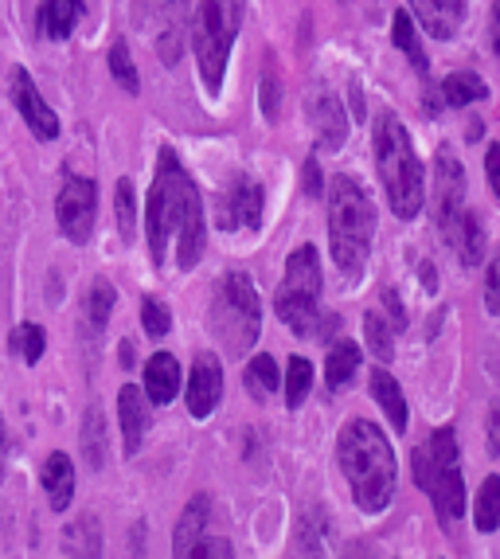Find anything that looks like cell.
I'll use <instances>...</instances> for the list:
<instances>
[{
    "instance_id": "ab89813d",
    "label": "cell",
    "mask_w": 500,
    "mask_h": 559,
    "mask_svg": "<svg viewBox=\"0 0 500 559\" xmlns=\"http://www.w3.org/2000/svg\"><path fill=\"white\" fill-rule=\"evenodd\" d=\"M485 173H489V188L500 197V145H489L485 153Z\"/></svg>"
},
{
    "instance_id": "ffe728a7",
    "label": "cell",
    "mask_w": 500,
    "mask_h": 559,
    "mask_svg": "<svg viewBox=\"0 0 500 559\" xmlns=\"http://www.w3.org/2000/svg\"><path fill=\"white\" fill-rule=\"evenodd\" d=\"M445 242L457 251L462 266H481L485 262V227L473 207H465V212L457 215V224L445 231Z\"/></svg>"
},
{
    "instance_id": "f1b7e54d",
    "label": "cell",
    "mask_w": 500,
    "mask_h": 559,
    "mask_svg": "<svg viewBox=\"0 0 500 559\" xmlns=\"http://www.w3.org/2000/svg\"><path fill=\"white\" fill-rule=\"evenodd\" d=\"M309 388H313V364L306 360V356H289L286 364V407L297 411L301 403H306Z\"/></svg>"
},
{
    "instance_id": "2e32d148",
    "label": "cell",
    "mask_w": 500,
    "mask_h": 559,
    "mask_svg": "<svg viewBox=\"0 0 500 559\" xmlns=\"http://www.w3.org/2000/svg\"><path fill=\"white\" fill-rule=\"evenodd\" d=\"M153 403L145 400V392H141L138 383H126L118 392V419H121V447H126V454H138L141 442H145L148 435V423H153Z\"/></svg>"
},
{
    "instance_id": "44dd1931",
    "label": "cell",
    "mask_w": 500,
    "mask_h": 559,
    "mask_svg": "<svg viewBox=\"0 0 500 559\" xmlns=\"http://www.w3.org/2000/svg\"><path fill=\"white\" fill-rule=\"evenodd\" d=\"M371 400L380 403L383 415H388L398 435H407L410 411H407V400H403V388H398V380L388 368H371Z\"/></svg>"
},
{
    "instance_id": "7a4b0ae2",
    "label": "cell",
    "mask_w": 500,
    "mask_h": 559,
    "mask_svg": "<svg viewBox=\"0 0 500 559\" xmlns=\"http://www.w3.org/2000/svg\"><path fill=\"white\" fill-rule=\"evenodd\" d=\"M336 457L353 485L356 504L364 513H383L395 493V450H391L388 435L368 419L344 423L341 439H336Z\"/></svg>"
},
{
    "instance_id": "d6a6232c",
    "label": "cell",
    "mask_w": 500,
    "mask_h": 559,
    "mask_svg": "<svg viewBox=\"0 0 500 559\" xmlns=\"http://www.w3.org/2000/svg\"><path fill=\"white\" fill-rule=\"evenodd\" d=\"M114 298H118V294H114V286L106 278L91 282V294H86V321L94 325V333L106 329V321H110Z\"/></svg>"
},
{
    "instance_id": "d590c367",
    "label": "cell",
    "mask_w": 500,
    "mask_h": 559,
    "mask_svg": "<svg viewBox=\"0 0 500 559\" xmlns=\"http://www.w3.org/2000/svg\"><path fill=\"white\" fill-rule=\"evenodd\" d=\"M12 345L20 348V356L28 364H39V356H44V348H47V333L39 325H20L16 336H12Z\"/></svg>"
},
{
    "instance_id": "484cf974",
    "label": "cell",
    "mask_w": 500,
    "mask_h": 559,
    "mask_svg": "<svg viewBox=\"0 0 500 559\" xmlns=\"http://www.w3.org/2000/svg\"><path fill=\"white\" fill-rule=\"evenodd\" d=\"M391 39H395L398 51L410 59V67H415L418 75L427 79L430 59H427V51H422V39H418V32H415V20H410L407 12H395V20H391Z\"/></svg>"
},
{
    "instance_id": "8992f818",
    "label": "cell",
    "mask_w": 500,
    "mask_h": 559,
    "mask_svg": "<svg viewBox=\"0 0 500 559\" xmlns=\"http://www.w3.org/2000/svg\"><path fill=\"white\" fill-rule=\"evenodd\" d=\"M410 466H415V481L418 489L434 501L438 516L445 524L457 521L465 513V481H462V466H457V435L454 427L434 430L427 439V447H418L410 454Z\"/></svg>"
},
{
    "instance_id": "7bdbcfd3",
    "label": "cell",
    "mask_w": 500,
    "mask_h": 559,
    "mask_svg": "<svg viewBox=\"0 0 500 559\" xmlns=\"http://www.w3.org/2000/svg\"><path fill=\"white\" fill-rule=\"evenodd\" d=\"M0 477H4V419H0Z\"/></svg>"
},
{
    "instance_id": "60d3db41",
    "label": "cell",
    "mask_w": 500,
    "mask_h": 559,
    "mask_svg": "<svg viewBox=\"0 0 500 559\" xmlns=\"http://www.w3.org/2000/svg\"><path fill=\"white\" fill-rule=\"evenodd\" d=\"M306 192L309 197H324V188H321V168H317V160L309 157L306 165Z\"/></svg>"
},
{
    "instance_id": "4fadbf2b",
    "label": "cell",
    "mask_w": 500,
    "mask_h": 559,
    "mask_svg": "<svg viewBox=\"0 0 500 559\" xmlns=\"http://www.w3.org/2000/svg\"><path fill=\"white\" fill-rule=\"evenodd\" d=\"M207 524H212V501L200 493V497H192L188 509L180 513L172 551H177V556H231V544L207 540Z\"/></svg>"
},
{
    "instance_id": "e0dca14e",
    "label": "cell",
    "mask_w": 500,
    "mask_h": 559,
    "mask_svg": "<svg viewBox=\"0 0 500 559\" xmlns=\"http://www.w3.org/2000/svg\"><path fill=\"white\" fill-rule=\"evenodd\" d=\"M309 114V126H313L317 141H321V150H341L344 138H348V118H344V106L336 94L321 91L309 98L306 106Z\"/></svg>"
},
{
    "instance_id": "8d00e7d4",
    "label": "cell",
    "mask_w": 500,
    "mask_h": 559,
    "mask_svg": "<svg viewBox=\"0 0 500 559\" xmlns=\"http://www.w3.org/2000/svg\"><path fill=\"white\" fill-rule=\"evenodd\" d=\"M91 427H94V435L86 430L83 454H86V462H91V466L98 469L106 462V454H103V419H98V411H91Z\"/></svg>"
},
{
    "instance_id": "836d02e7",
    "label": "cell",
    "mask_w": 500,
    "mask_h": 559,
    "mask_svg": "<svg viewBox=\"0 0 500 559\" xmlns=\"http://www.w3.org/2000/svg\"><path fill=\"white\" fill-rule=\"evenodd\" d=\"M110 71L114 79H118V86L126 94H138L141 91V79H138V67H133V56L126 44H114L110 47Z\"/></svg>"
},
{
    "instance_id": "f35d334b",
    "label": "cell",
    "mask_w": 500,
    "mask_h": 559,
    "mask_svg": "<svg viewBox=\"0 0 500 559\" xmlns=\"http://www.w3.org/2000/svg\"><path fill=\"white\" fill-rule=\"evenodd\" d=\"M262 114H266L270 121L278 118V86H274L270 71H266V79H262Z\"/></svg>"
},
{
    "instance_id": "9c48e42d",
    "label": "cell",
    "mask_w": 500,
    "mask_h": 559,
    "mask_svg": "<svg viewBox=\"0 0 500 559\" xmlns=\"http://www.w3.org/2000/svg\"><path fill=\"white\" fill-rule=\"evenodd\" d=\"M94 215H98V188H94V180L79 177V173H67L56 197V219H59L63 239H71V242L91 239Z\"/></svg>"
},
{
    "instance_id": "7402d4cb",
    "label": "cell",
    "mask_w": 500,
    "mask_h": 559,
    "mask_svg": "<svg viewBox=\"0 0 500 559\" xmlns=\"http://www.w3.org/2000/svg\"><path fill=\"white\" fill-rule=\"evenodd\" d=\"M44 489H47V501H51L56 513L71 509V501H74V462L63 454V450H56V454L44 462Z\"/></svg>"
},
{
    "instance_id": "52a82bcc",
    "label": "cell",
    "mask_w": 500,
    "mask_h": 559,
    "mask_svg": "<svg viewBox=\"0 0 500 559\" xmlns=\"http://www.w3.org/2000/svg\"><path fill=\"white\" fill-rule=\"evenodd\" d=\"M239 0H200L192 12V51L212 94H219L223 75H227V59H231L235 36H239Z\"/></svg>"
},
{
    "instance_id": "e575fe53",
    "label": "cell",
    "mask_w": 500,
    "mask_h": 559,
    "mask_svg": "<svg viewBox=\"0 0 500 559\" xmlns=\"http://www.w3.org/2000/svg\"><path fill=\"white\" fill-rule=\"evenodd\" d=\"M141 325H145V333L153 336V341H160V336H168V329H172V318H168V306L157 298H145L141 301Z\"/></svg>"
},
{
    "instance_id": "74e56055",
    "label": "cell",
    "mask_w": 500,
    "mask_h": 559,
    "mask_svg": "<svg viewBox=\"0 0 500 559\" xmlns=\"http://www.w3.org/2000/svg\"><path fill=\"white\" fill-rule=\"evenodd\" d=\"M485 306L489 313H500V266L489 262V274H485Z\"/></svg>"
},
{
    "instance_id": "1f68e13d",
    "label": "cell",
    "mask_w": 500,
    "mask_h": 559,
    "mask_svg": "<svg viewBox=\"0 0 500 559\" xmlns=\"http://www.w3.org/2000/svg\"><path fill=\"white\" fill-rule=\"evenodd\" d=\"M114 212H118V235L126 242H133V231H138V200H133V185L126 177L114 188Z\"/></svg>"
},
{
    "instance_id": "4316f807",
    "label": "cell",
    "mask_w": 500,
    "mask_h": 559,
    "mask_svg": "<svg viewBox=\"0 0 500 559\" xmlns=\"http://www.w3.org/2000/svg\"><path fill=\"white\" fill-rule=\"evenodd\" d=\"M442 98L445 106H473L489 98V86H485L481 75H473V71H454V75L442 79Z\"/></svg>"
},
{
    "instance_id": "6da1fadb",
    "label": "cell",
    "mask_w": 500,
    "mask_h": 559,
    "mask_svg": "<svg viewBox=\"0 0 500 559\" xmlns=\"http://www.w3.org/2000/svg\"><path fill=\"white\" fill-rule=\"evenodd\" d=\"M145 227H148V254L153 266L177 254L180 271H195L204 259V200L195 192L192 177L177 160V153L160 150L157 157V177L148 188V207H145Z\"/></svg>"
},
{
    "instance_id": "4dcf8cb0",
    "label": "cell",
    "mask_w": 500,
    "mask_h": 559,
    "mask_svg": "<svg viewBox=\"0 0 500 559\" xmlns=\"http://www.w3.org/2000/svg\"><path fill=\"white\" fill-rule=\"evenodd\" d=\"M63 551H71V556H98V551H103V540H98V524H94L91 516L74 521L71 528L63 532Z\"/></svg>"
},
{
    "instance_id": "cb8c5ba5",
    "label": "cell",
    "mask_w": 500,
    "mask_h": 559,
    "mask_svg": "<svg viewBox=\"0 0 500 559\" xmlns=\"http://www.w3.org/2000/svg\"><path fill=\"white\" fill-rule=\"evenodd\" d=\"M242 383H247L250 400H270L274 392H282V376H278L274 356H266V353L250 356L247 368H242Z\"/></svg>"
},
{
    "instance_id": "7c38bea8",
    "label": "cell",
    "mask_w": 500,
    "mask_h": 559,
    "mask_svg": "<svg viewBox=\"0 0 500 559\" xmlns=\"http://www.w3.org/2000/svg\"><path fill=\"white\" fill-rule=\"evenodd\" d=\"M215 212H219L223 231H235V227H250L254 231L262 224V212H266V192H262V185L254 177L239 173L231 185L223 188Z\"/></svg>"
},
{
    "instance_id": "d6986e66",
    "label": "cell",
    "mask_w": 500,
    "mask_h": 559,
    "mask_svg": "<svg viewBox=\"0 0 500 559\" xmlns=\"http://www.w3.org/2000/svg\"><path fill=\"white\" fill-rule=\"evenodd\" d=\"M177 392H180L177 356H168V353L148 356V364H145V400L153 403V407H165V403L177 400Z\"/></svg>"
},
{
    "instance_id": "f546056e",
    "label": "cell",
    "mask_w": 500,
    "mask_h": 559,
    "mask_svg": "<svg viewBox=\"0 0 500 559\" xmlns=\"http://www.w3.org/2000/svg\"><path fill=\"white\" fill-rule=\"evenodd\" d=\"M364 341H368V348H371V356H380L383 364L395 356V333H391V325H388V318L383 313H364Z\"/></svg>"
},
{
    "instance_id": "277c9868",
    "label": "cell",
    "mask_w": 500,
    "mask_h": 559,
    "mask_svg": "<svg viewBox=\"0 0 500 559\" xmlns=\"http://www.w3.org/2000/svg\"><path fill=\"white\" fill-rule=\"evenodd\" d=\"M329 242H333L336 271L348 282H356L368 266L371 235H376V204H371L368 188L356 177H333L329 192Z\"/></svg>"
},
{
    "instance_id": "603a6c76",
    "label": "cell",
    "mask_w": 500,
    "mask_h": 559,
    "mask_svg": "<svg viewBox=\"0 0 500 559\" xmlns=\"http://www.w3.org/2000/svg\"><path fill=\"white\" fill-rule=\"evenodd\" d=\"M86 0H44L39 4V36L44 39H67L74 24L83 20Z\"/></svg>"
},
{
    "instance_id": "ba28073f",
    "label": "cell",
    "mask_w": 500,
    "mask_h": 559,
    "mask_svg": "<svg viewBox=\"0 0 500 559\" xmlns=\"http://www.w3.org/2000/svg\"><path fill=\"white\" fill-rule=\"evenodd\" d=\"M317 301H321V259L317 247H297L286 262V278L278 286V318L294 329L297 336H309L317 325Z\"/></svg>"
},
{
    "instance_id": "ac0fdd59",
    "label": "cell",
    "mask_w": 500,
    "mask_h": 559,
    "mask_svg": "<svg viewBox=\"0 0 500 559\" xmlns=\"http://www.w3.org/2000/svg\"><path fill=\"white\" fill-rule=\"evenodd\" d=\"M410 9L434 39H454L465 24V0H410Z\"/></svg>"
},
{
    "instance_id": "9a60e30c",
    "label": "cell",
    "mask_w": 500,
    "mask_h": 559,
    "mask_svg": "<svg viewBox=\"0 0 500 559\" xmlns=\"http://www.w3.org/2000/svg\"><path fill=\"white\" fill-rule=\"evenodd\" d=\"M188 411H192V419H207L215 411V403L223 400V368H219V356L212 353H200L192 364V372H188Z\"/></svg>"
},
{
    "instance_id": "83f0119b",
    "label": "cell",
    "mask_w": 500,
    "mask_h": 559,
    "mask_svg": "<svg viewBox=\"0 0 500 559\" xmlns=\"http://www.w3.org/2000/svg\"><path fill=\"white\" fill-rule=\"evenodd\" d=\"M473 524L481 532H492L500 524V474H489L477 493V509H473Z\"/></svg>"
},
{
    "instance_id": "d4e9b609",
    "label": "cell",
    "mask_w": 500,
    "mask_h": 559,
    "mask_svg": "<svg viewBox=\"0 0 500 559\" xmlns=\"http://www.w3.org/2000/svg\"><path fill=\"white\" fill-rule=\"evenodd\" d=\"M356 372H360V345L336 341L329 360H324V383H329L333 392H341V388H348V383L356 380Z\"/></svg>"
},
{
    "instance_id": "30bf717a",
    "label": "cell",
    "mask_w": 500,
    "mask_h": 559,
    "mask_svg": "<svg viewBox=\"0 0 500 559\" xmlns=\"http://www.w3.org/2000/svg\"><path fill=\"white\" fill-rule=\"evenodd\" d=\"M465 212V168L450 145H438L434 157V188H430V215H434L438 231H450L457 215Z\"/></svg>"
},
{
    "instance_id": "3957f363",
    "label": "cell",
    "mask_w": 500,
    "mask_h": 559,
    "mask_svg": "<svg viewBox=\"0 0 500 559\" xmlns=\"http://www.w3.org/2000/svg\"><path fill=\"white\" fill-rule=\"evenodd\" d=\"M371 157L380 168V185L391 200V212L398 219H415L427 200V173L415 153V141L403 130L395 114H380L376 130H371Z\"/></svg>"
},
{
    "instance_id": "b9f144b4",
    "label": "cell",
    "mask_w": 500,
    "mask_h": 559,
    "mask_svg": "<svg viewBox=\"0 0 500 559\" xmlns=\"http://www.w3.org/2000/svg\"><path fill=\"white\" fill-rule=\"evenodd\" d=\"M118 360H121V368H133V360H138V353H133V341H121Z\"/></svg>"
},
{
    "instance_id": "5bb4252c",
    "label": "cell",
    "mask_w": 500,
    "mask_h": 559,
    "mask_svg": "<svg viewBox=\"0 0 500 559\" xmlns=\"http://www.w3.org/2000/svg\"><path fill=\"white\" fill-rule=\"evenodd\" d=\"M12 103H16L20 118L28 121V130L36 133L39 141H56L59 138L56 110L44 103V94H39V86L32 83V75L24 71V67H16V71H12Z\"/></svg>"
},
{
    "instance_id": "5b68a950",
    "label": "cell",
    "mask_w": 500,
    "mask_h": 559,
    "mask_svg": "<svg viewBox=\"0 0 500 559\" xmlns=\"http://www.w3.org/2000/svg\"><path fill=\"white\" fill-rule=\"evenodd\" d=\"M207 329L223 345L227 356H247L262 333V301L259 289L247 274H223L215 282L212 309H207Z\"/></svg>"
},
{
    "instance_id": "8fae6325",
    "label": "cell",
    "mask_w": 500,
    "mask_h": 559,
    "mask_svg": "<svg viewBox=\"0 0 500 559\" xmlns=\"http://www.w3.org/2000/svg\"><path fill=\"white\" fill-rule=\"evenodd\" d=\"M138 16L153 32V44H157L160 59L177 63L188 28V0H138Z\"/></svg>"
}]
</instances>
